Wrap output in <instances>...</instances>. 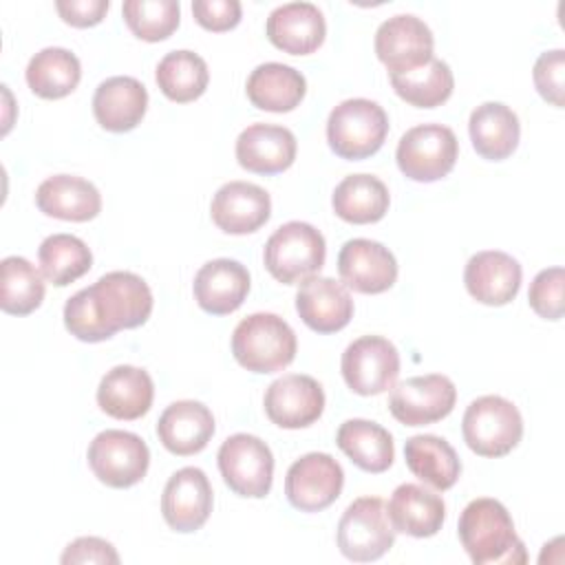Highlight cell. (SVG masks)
I'll return each mask as SVG.
<instances>
[{"label": "cell", "mask_w": 565, "mask_h": 565, "mask_svg": "<svg viewBox=\"0 0 565 565\" xmlns=\"http://www.w3.org/2000/svg\"><path fill=\"white\" fill-rule=\"evenodd\" d=\"M267 417L280 428H307L324 411V391L311 375L287 373L274 380L263 397Z\"/></svg>", "instance_id": "9a60e30c"}, {"label": "cell", "mask_w": 565, "mask_h": 565, "mask_svg": "<svg viewBox=\"0 0 565 565\" xmlns=\"http://www.w3.org/2000/svg\"><path fill=\"white\" fill-rule=\"evenodd\" d=\"M121 13L139 40L161 42L177 31L181 7L177 0H126Z\"/></svg>", "instance_id": "f35d334b"}, {"label": "cell", "mask_w": 565, "mask_h": 565, "mask_svg": "<svg viewBox=\"0 0 565 565\" xmlns=\"http://www.w3.org/2000/svg\"><path fill=\"white\" fill-rule=\"evenodd\" d=\"M44 300L42 274L24 256H7L0 263V307L11 316H26Z\"/></svg>", "instance_id": "8d00e7d4"}, {"label": "cell", "mask_w": 565, "mask_h": 565, "mask_svg": "<svg viewBox=\"0 0 565 565\" xmlns=\"http://www.w3.org/2000/svg\"><path fill=\"white\" fill-rule=\"evenodd\" d=\"M335 444L364 472H384L395 459L391 433L371 419H347L335 433Z\"/></svg>", "instance_id": "4dcf8cb0"}, {"label": "cell", "mask_w": 565, "mask_h": 565, "mask_svg": "<svg viewBox=\"0 0 565 565\" xmlns=\"http://www.w3.org/2000/svg\"><path fill=\"white\" fill-rule=\"evenodd\" d=\"M35 205L46 216L84 223L102 212V194L82 177L53 174L38 185Z\"/></svg>", "instance_id": "4316f807"}, {"label": "cell", "mask_w": 565, "mask_h": 565, "mask_svg": "<svg viewBox=\"0 0 565 565\" xmlns=\"http://www.w3.org/2000/svg\"><path fill=\"white\" fill-rule=\"evenodd\" d=\"M298 351L294 329L276 313H252L232 333L236 362L252 373H276L287 369Z\"/></svg>", "instance_id": "3957f363"}, {"label": "cell", "mask_w": 565, "mask_h": 565, "mask_svg": "<svg viewBox=\"0 0 565 565\" xmlns=\"http://www.w3.org/2000/svg\"><path fill=\"white\" fill-rule=\"evenodd\" d=\"M159 90L177 104H188L199 99L210 82V71L205 60L194 51H170L166 53L154 71Z\"/></svg>", "instance_id": "e575fe53"}, {"label": "cell", "mask_w": 565, "mask_h": 565, "mask_svg": "<svg viewBox=\"0 0 565 565\" xmlns=\"http://www.w3.org/2000/svg\"><path fill=\"white\" fill-rule=\"evenodd\" d=\"M212 411L194 399L172 402L157 422V437L166 450L179 457L201 452L214 435Z\"/></svg>", "instance_id": "cb8c5ba5"}, {"label": "cell", "mask_w": 565, "mask_h": 565, "mask_svg": "<svg viewBox=\"0 0 565 565\" xmlns=\"http://www.w3.org/2000/svg\"><path fill=\"white\" fill-rule=\"evenodd\" d=\"M40 271L55 287H66L93 267L88 245L73 234H51L38 249Z\"/></svg>", "instance_id": "d590c367"}, {"label": "cell", "mask_w": 565, "mask_h": 565, "mask_svg": "<svg viewBox=\"0 0 565 565\" xmlns=\"http://www.w3.org/2000/svg\"><path fill=\"white\" fill-rule=\"evenodd\" d=\"M468 132L477 154L488 161H503L519 146L521 124L510 106L501 102H483L470 113Z\"/></svg>", "instance_id": "f1b7e54d"}, {"label": "cell", "mask_w": 565, "mask_h": 565, "mask_svg": "<svg viewBox=\"0 0 565 565\" xmlns=\"http://www.w3.org/2000/svg\"><path fill=\"white\" fill-rule=\"evenodd\" d=\"M342 377L358 395H380L393 388L399 375V353L382 335H362L342 353Z\"/></svg>", "instance_id": "8fae6325"}, {"label": "cell", "mask_w": 565, "mask_h": 565, "mask_svg": "<svg viewBox=\"0 0 565 565\" xmlns=\"http://www.w3.org/2000/svg\"><path fill=\"white\" fill-rule=\"evenodd\" d=\"M391 194L384 181L373 174H349L344 177L331 196L333 212L355 225L377 223L388 212Z\"/></svg>", "instance_id": "1f68e13d"}, {"label": "cell", "mask_w": 565, "mask_h": 565, "mask_svg": "<svg viewBox=\"0 0 565 565\" xmlns=\"http://www.w3.org/2000/svg\"><path fill=\"white\" fill-rule=\"evenodd\" d=\"M148 108L146 86L130 75L104 79L93 95V115L108 132H128L137 128Z\"/></svg>", "instance_id": "d4e9b609"}, {"label": "cell", "mask_w": 565, "mask_h": 565, "mask_svg": "<svg viewBox=\"0 0 565 565\" xmlns=\"http://www.w3.org/2000/svg\"><path fill=\"white\" fill-rule=\"evenodd\" d=\"M196 305L212 316L236 311L249 294V271L232 258L207 260L192 282Z\"/></svg>", "instance_id": "603a6c76"}, {"label": "cell", "mask_w": 565, "mask_h": 565, "mask_svg": "<svg viewBox=\"0 0 565 565\" xmlns=\"http://www.w3.org/2000/svg\"><path fill=\"white\" fill-rule=\"evenodd\" d=\"M108 7H110L108 0H57L55 2V9L62 15V20L77 29L99 24L108 13Z\"/></svg>", "instance_id": "ee69618b"}, {"label": "cell", "mask_w": 565, "mask_h": 565, "mask_svg": "<svg viewBox=\"0 0 565 565\" xmlns=\"http://www.w3.org/2000/svg\"><path fill=\"white\" fill-rule=\"evenodd\" d=\"M457 402V388L441 373L415 375L393 386L388 397L391 415L404 426H426L448 417Z\"/></svg>", "instance_id": "7c38bea8"}, {"label": "cell", "mask_w": 565, "mask_h": 565, "mask_svg": "<svg viewBox=\"0 0 565 565\" xmlns=\"http://www.w3.org/2000/svg\"><path fill=\"white\" fill-rule=\"evenodd\" d=\"M152 313V291L132 271H108L64 305V327L82 342H104L121 329L141 327Z\"/></svg>", "instance_id": "6da1fadb"}, {"label": "cell", "mask_w": 565, "mask_h": 565, "mask_svg": "<svg viewBox=\"0 0 565 565\" xmlns=\"http://www.w3.org/2000/svg\"><path fill=\"white\" fill-rule=\"evenodd\" d=\"M296 135L276 124H252L236 139V161L254 174H278L296 159Z\"/></svg>", "instance_id": "44dd1931"}, {"label": "cell", "mask_w": 565, "mask_h": 565, "mask_svg": "<svg viewBox=\"0 0 565 565\" xmlns=\"http://www.w3.org/2000/svg\"><path fill=\"white\" fill-rule=\"evenodd\" d=\"M393 90L411 106L417 108H435L448 102L455 88V77L450 66L444 60L433 57L428 64L402 73L388 75Z\"/></svg>", "instance_id": "74e56055"}, {"label": "cell", "mask_w": 565, "mask_h": 565, "mask_svg": "<svg viewBox=\"0 0 565 565\" xmlns=\"http://www.w3.org/2000/svg\"><path fill=\"white\" fill-rule=\"evenodd\" d=\"M86 459L93 475L108 488H130L146 477L150 450L139 435L106 428L88 444Z\"/></svg>", "instance_id": "30bf717a"}, {"label": "cell", "mask_w": 565, "mask_h": 565, "mask_svg": "<svg viewBox=\"0 0 565 565\" xmlns=\"http://www.w3.org/2000/svg\"><path fill=\"white\" fill-rule=\"evenodd\" d=\"M342 556L355 563L382 558L395 543V527L386 503L380 497H360L351 501L338 521L335 534Z\"/></svg>", "instance_id": "52a82bcc"}, {"label": "cell", "mask_w": 565, "mask_h": 565, "mask_svg": "<svg viewBox=\"0 0 565 565\" xmlns=\"http://www.w3.org/2000/svg\"><path fill=\"white\" fill-rule=\"evenodd\" d=\"M395 532L428 539L435 536L446 519V503L439 494L419 483H402L393 490L386 505Z\"/></svg>", "instance_id": "83f0119b"}, {"label": "cell", "mask_w": 565, "mask_h": 565, "mask_svg": "<svg viewBox=\"0 0 565 565\" xmlns=\"http://www.w3.org/2000/svg\"><path fill=\"white\" fill-rule=\"evenodd\" d=\"M459 141L452 128L441 124H422L408 128L395 150L404 177L417 183L444 179L457 163Z\"/></svg>", "instance_id": "ba28073f"}, {"label": "cell", "mask_w": 565, "mask_h": 565, "mask_svg": "<svg viewBox=\"0 0 565 565\" xmlns=\"http://www.w3.org/2000/svg\"><path fill=\"white\" fill-rule=\"evenodd\" d=\"M241 2L238 0H194L192 15L194 20L214 33L230 31L241 22Z\"/></svg>", "instance_id": "b9f144b4"}, {"label": "cell", "mask_w": 565, "mask_h": 565, "mask_svg": "<svg viewBox=\"0 0 565 565\" xmlns=\"http://www.w3.org/2000/svg\"><path fill=\"white\" fill-rule=\"evenodd\" d=\"M210 216L225 234H252L269 221L271 199L256 183L230 181L212 196Z\"/></svg>", "instance_id": "ac0fdd59"}, {"label": "cell", "mask_w": 565, "mask_h": 565, "mask_svg": "<svg viewBox=\"0 0 565 565\" xmlns=\"http://www.w3.org/2000/svg\"><path fill=\"white\" fill-rule=\"evenodd\" d=\"M64 565H79V563H119V554L113 547V543L99 539V536H79L73 543L66 545L62 558Z\"/></svg>", "instance_id": "7bdbcfd3"}, {"label": "cell", "mask_w": 565, "mask_h": 565, "mask_svg": "<svg viewBox=\"0 0 565 565\" xmlns=\"http://www.w3.org/2000/svg\"><path fill=\"white\" fill-rule=\"evenodd\" d=\"M327 258V243L320 230L305 221L280 225L265 243L263 260L267 271L282 285H296L316 276Z\"/></svg>", "instance_id": "5b68a950"}, {"label": "cell", "mask_w": 565, "mask_h": 565, "mask_svg": "<svg viewBox=\"0 0 565 565\" xmlns=\"http://www.w3.org/2000/svg\"><path fill=\"white\" fill-rule=\"evenodd\" d=\"M433 49V31L424 20L411 13H397L384 20L375 31V53L388 68V75H402L428 64Z\"/></svg>", "instance_id": "4fadbf2b"}, {"label": "cell", "mask_w": 565, "mask_h": 565, "mask_svg": "<svg viewBox=\"0 0 565 565\" xmlns=\"http://www.w3.org/2000/svg\"><path fill=\"white\" fill-rule=\"evenodd\" d=\"M523 269L516 258L499 249H486L470 256L463 269L468 294L488 307L512 302L521 289Z\"/></svg>", "instance_id": "d6986e66"}, {"label": "cell", "mask_w": 565, "mask_h": 565, "mask_svg": "<svg viewBox=\"0 0 565 565\" xmlns=\"http://www.w3.org/2000/svg\"><path fill=\"white\" fill-rule=\"evenodd\" d=\"M245 90L256 108L269 113H289L305 99L307 79L289 64L265 62L249 73Z\"/></svg>", "instance_id": "f546056e"}, {"label": "cell", "mask_w": 565, "mask_h": 565, "mask_svg": "<svg viewBox=\"0 0 565 565\" xmlns=\"http://www.w3.org/2000/svg\"><path fill=\"white\" fill-rule=\"evenodd\" d=\"M300 320L316 333H335L353 318V298L344 282L327 276H311L296 294Z\"/></svg>", "instance_id": "ffe728a7"}, {"label": "cell", "mask_w": 565, "mask_h": 565, "mask_svg": "<svg viewBox=\"0 0 565 565\" xmlns=\"http://www.w3.org/2000/svg\"><path fill=\"white\" fill-rule=\"evenodd\" d=\"M404 459L417 479L441 492L452 488L461 475V461L455 448L437 435H415L406 439Z\"/></svg>", "instance_id": "d6a6232c"}, {"label": "cell", "mask_w": 565, "mask_h": 565, "mask_svg": "<svg viewBox=\"0 0 565 565\" xmlns=\"http://www.w3.org/2000/svg\"><path fill=\"white\" fill-rule=\"evenodd\" d=\"M388 135V117L384 108L364 97L340 102L327 119L329 148L349 161L375 154Z\"/></svg>", "instance_id": "277c9868"}, {"label": "cell", "mask_w": 565, "mask_h": 565, "mask_svg": "<svg viewBox=\"0 0 565 565\" xmlns=\"http://www.w3.org/2000/svg\"><path fill=\"white\" fill-rule=\"evenodd\" d=\"M24 77L38 97L62 99L77 88L82 79V64L68 49L46 46L29 60Z\"/></svg>", "instance_id": "836d02e7"}, {"label": "cell", "mask_w": 565, "mask_h": 565, "mask_svg": "<svg viewBox=\"0 0 565 565\" xmlns=\"http://www.w3.org/2000/svg\"><path fill=\"white\" fill-rule=\"evenodd\" d=\"M265 31L276 49L289 55H309L322 46L327 22L316 4L287 2L269 13Z\"/></svg>", "instance_id": "7402d4cb"}, {"label": "cell", "mask_w": 565, "mask_h": 565, "mask_svg": "<svg viewBox=\"0 0 565 565\" xmlns=\"http://www.w3.org/2000/svg\"><path fill=\"white\" fill-rule=\"evenodd\" d=\"M534 86L539 90V95L554 104L556 108H563V86H565V51L563 49H554V51H545L539 55L534 71Z\"/></svg>", "instance_id": "60d3db41"}, {"label": "cell", "mask_w": 565, "mask_h": 565, "mask_svg": "<svg viewBox=\"0 0 565 565\" xmlns=\"http://www.w3.org/2000/svg\"><path fill=\"white\" fill-rule=\"evenodd\" d=\"M563 282H565L563 267H547L534 276V280L530 282L527 302L536 316L545 320L563 318Z\"/></svg>", "instance_id": "ab89813d"}, {"label": "cell", "mask_w": 565, "mask_h": 565, "mask_svg": "<svg viewBox=\"0 0 565 565\" xmlns=\"http://www.w3.org/2000/svg\"><path fill=\"white\" fill-rule=\"evenodd\" d=\"M218 470L227 488L238 497L263 499L274 481V455L269 446L247 433L230 435L216 455Z\"/></svg>", "instance_id": "9c48e42d"}, {"label": "cell", "mask_w": 565, "mask_h": 565, "mask_svg": "<svg viewBox=\"0 0 565 565\" xmlns=\"http://www.w3.org/2000/svg\"><path fill=\"white\" fill-rule=\"evenodd\" d=\"M342 282L358 294H384L397 280V260L388 247L371 238H351L338 254Z\"/></svg>", "instance_id": "e0dca14e"}, {"label": "cell", "mask_w": 565, "mask_h": 565, "mask_svg": "<svg viewBox=\"0 0 565 565\" xmlns=\"http://www.w3.org/2000/svg\"><path fill=\"white\" fill-rule=\"evenodd\" d=\"M461 433L472 452L497 459L519 446L523 437V417L510 399L501 395H481L468 404L461 419Z\"/></svg>", "instance_id": "8992f818"}, {"label": "cell", "mask_w": 565, "mask_h": 565, "mask_svg": "<svg viewBox=\"0 0 565 565\" xmlns=\"http://www.w3.org/2000/svg\"><path fill=\"white\" fill-rule=\"evenodd\" d=\"M154 399V384L146 369L119 364L113 366L97 386L99 408L115 419H139Z\"/></svg>", "instance_id": "484cf974"}, {"label": "cell", "mask_w": 565, "mask_h": 565, "mask_svg": "<svg viewBox=\"0 0 565 565\" xmlns=\"http://www.w3.org/2000/svg\"><path fill=\"white\" fill-rule=\"evenodd\" d=\"M344 470L329 452H307L296 459L285 477L287 501L300 512H320L342 492Z\"/></svg>", "instance_id": "5bb4252c"}, {"label": "cell", "mask_w": 565, "mask_h": 565, "mask_svg": "<svg viewBox=\"0 0 565 565\" xmlns=\"http://www.w3.org/2000/svg\"><path fill=\"white\" fill-rule=\"evenodd\" d=\"M214 503L212 486L201 468L185 466L177 470L161 494V514L177 532H196L210 519Z\"/></svg>", "instance_id": "2e32d148"}, {"label": "cell", "mask_w": 565, "mask_h": 565, "mask_svg": "<svg viewBox=\"0 0 565 565\" xmlns=\"http://www.w3.org/2000/svg\"><path fill=\"white\" fill-rule=\"evenodd\" d=\"M457 534L475 565H516L527 561L514 521L497 499H472L459 516Z\"/></svg>", "instance_id": "7a4b0ae2"}]
</instances>
